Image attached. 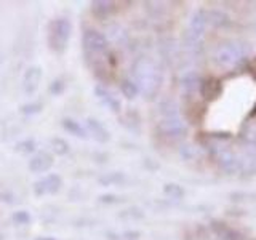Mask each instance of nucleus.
I'll return each instance as SVG.
<instances>
[{
    "instance_id": "obj_1",
    "label": "nucleus",
    "mask_w": 256,
    "mask_h": 240,
    "mask_svg": "<svg viewBox=\"0 0 256 240\" xmlns=\"http://www.w3.org/2000/svg\"><path fill=\"white\" fill-rule=\"evenodd\" d=\"M70 32H72V24L68 18H54L48 22L46 42L50 50L54 53H64L69 44Z\"/></svg>"
},
{
    "instance_id": "obj_2",
    "label": "nucleus",
    "mask_w": 256,
    "mask_h": 240,
    "mask_svg": "<svg viewBox=\"0 0 256 240\" xmlns=\"http://www.w3.org/2000/svg\"><path fill=\"white\" fill-rule=\"evenodd\" d=\"M62 186V180L60 174L56 173H50L44 176L42 180L36 181L34 184V194L37 197L40 196H46V194H54V192H58Z\"/></svg>"
},
{
    "instance_id": "obj_3",
    "label": "nucleus",
    "mask_w": 256,
    "mask_h": 240,
    "mask_svg": "<svg viewBox=\"0 0 256 240\" xmlns=\"http://www.w3.org/2000/svg\"><path fill=\"white\" fill-rule=\"evenodd\" d=\"M54 158L48 150H40L29 160V170L32 173H45L53 166Z\"/></svg>"
},
{
    "instance_id": "obj_4",
    "label": "nucleus",
    "mask_w": 256,
    "mask_h": 240,
    "mask_svg": "<svg viewBox=\"0 0 256 240\" xmlns=\"http://www.w3.org/2000/svg\"><path fill=\"white\" fill-rule=\"evenodd\" d=\"M40 80H42V69L38 66H30L26 72H24V77H22L24 92L28 94H32L38 88Z\"/></svg>"
},
{
    "instance_id": "obj_5",
    "label": "nucleus",
    "mask_w": 256,
    "mask_h": 240,
    "mask_svg": "<svg viewBox=\"0 0 256 240\" xmlns=\"http://www.w3.org/2000/svg\"><path fill=\"white\" fill-rule=\"evenodd\" d=\"M88 130L92 132L93 134V138L94 140H98V141H106L109 136H108V132L104 130L102 125L98 122V120H94V118H88Z\"/></svg>"
},
{
    "instance_id": "obj_6",
    "label": "nucleus",
    "mask_w": 256,
    "mask_h": 240,
    "mask_svg": "<svg viewBox=\"0 0 256 240\" xmlns=\"http://www.w3.org/2000/svg\"><path fill=\"white\" fill-rule=\"evenodd\" d=\"M62 128L66 130L68 133L74 134V136H82V138H85V132L84 128L80 126L78 122H76V120L72 118H62Z\"/></svg>"
},
{
    "instance_id": "obj_7",
    "label": "nucleus",
    "mask_w": 256,
    "mask_h": 240,
    "mask_svg": "<svg viewBox=\"0 0 256 240\" xmlns=\"http://www.w3.org/2000/svg\"><path fill=\"white\" fill-rule=\"evenodd\" d=\"M112 5L114 4H110V2H93L92 4V12L98 16V18H106V16L114 10L112 8Z\"/></svg>"
},
{
    "instance_id": "obj_8",
    "label": "nucleus",
    "mask_w": 256,
    "mask_h": 240,
    "mask_svg": "<svg viewBox=\"0 0 256 240\" xmlns=\"http://www.w3.org/2000/svg\"><path fill=\"white\" fill-rule=\"evenodd\" d=\"M50 144H52V149L54 154L58 156H66L69 152V142L62 138H52L50 140Z\"/></svg>"
},
{
    "instance_id": "obj_9",
    "label": "nucleus",
    "mask_w": 256,
    "mask_h": 240,
    "mask_svg": "<svg viewBox=\"0 0 256 240\" xmlns=\"http://www.w3.org/2000/svg\"><path fill=\"white\" fill-rule=\"evenodd\" d=\"M42 110V102H29V104H22L21 106V112L22 114H37V112Z\"/></svg>"
},
{
    "instance_id": "obj_10",
    "label": "nucleus",
    "mask_w": 256,
    "mask_h": 240,
    "mask_svg": "<svg viewBox=\"0 0 256 240\" xmlns=\"http://www.w3.org/2000/svg\"><path fill=\"white\" fill-rule=\"evenodd\" d=\"M34 141L32 140H26V141H21L16 144V150L18 152H22V154H26V152H30V150H34Z\"/></svg>"
},
{
    "instance_id": "obj_11",
    "label": "nucleus",
    "mask_w": 256,
    "mask_h": 240,
    "mask_svg": "<svg viewBox=\"0 0 256 240\" xmlns=\"http://www.w3.org/2000/svg\"><path fill=\"white\" fill-rule=\"evenodd\" d=\"M13 220H14L16 222H18V224H26V222H29L30 216H29V213H26V212H16L14 216H13Z\"/></svg>"
},
{
    "instance_id": "obj_12",
    "label": "nucleus",
    "mask_w": 256,
    "mask_h": 240,
    "mask_svg": "<svg viewBox=\"0 0 256 240\" xmlns=\"http://www.w3.org/2000/svg\"><path fill=\"white\" fill-rule=\"evenodd\" d=\"M62 90H64V84L61 82V80H53L52 85H50V93H53V94H60Z\"/></svg>"
},
{
    "instance_id": "obj_13",
    "label": "nucleus",
    "mask_w": 256,
    "mask_h": 240,
    "mask_svg": "<svg viewBox=\"0 0 256 240\" xmlns=\"http://www.w3.org/2000/svg\"><path fill=\"white\" fill-rule=\"evenodd\" d=\"M122 90H124V93L128 96V98H132V96L134 94V86H133L130 82H126V80H124V84H122Z\"/></svg>"
},
{
    "instance_id": "obj_14",
    "label": "nucleus",
    "mask_w": 256,
    "mask_h": 240,
    "mask_svg": "<svg viewBox=\"0 0 256 240\" xmlns=\"http://www.w3.org/2000/svg\"><path fill=\"white\" fill-rule=\"evenodd\" d=\"M36 240H54V238H52V237H38Z\"/></svg>"
}]
</instances>
